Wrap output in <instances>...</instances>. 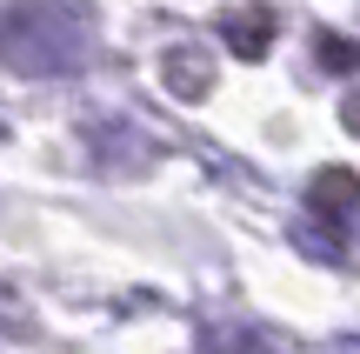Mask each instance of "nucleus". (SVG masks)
<instances>
[{
  "label": "nucleus",
  "mask_w": 360,
  "mask_h": 354,
  "mask_svg": "<svg viewBox=\"0 0 360 354\" xmlns=\"http://www.w3.org/2000/svg\"><path fill=\"white\" fill-rule=\"evenodd\" d=\"M354 208H360V181H354V174H340V167H327L321 181H314V201H307V214H327V227H340Z\"/></svg>",
  "instance_id": "obj_2"
},
{
  "label": "nucleus",
  "mask_w": 360,
  "mask_h": 354,
  "mask_svg": "<svg viewBox=\"0 0 360 354\" xmlns=\"http://www.w3.org/2000/svg\"><path fill=\"white\" fill-rule=\"evenodd\" d=\"M94 47V7L87 0H20L0 13V67L7 74H74Z\"/></svg>",
  "instance_id": "obj_1"
},
{
  "label": "nucleus",
  "mask_w": 360,
  "mask_h": 354,
  "mask_svg": "<svg viewBox=\"0 0 360 354\" xmlns=\"http://www.w3.org/2000/svg\"><path fill=\"white\" fill-rule=\"evenodd\" d=\"M167 74H174V94H207V61H193V53H174L167 61Z\"/></svg>",
  "instance_id": "obj_3"
},
{
  "label": "nucleus",
  "mask_w": 360,
  "mask_h": 354,
  "mask_svg": "<svg viewBox=\"0 0 360 354\" xmlns=\"http://www.w3.org/2000/svg\"><path fill=\"white\" fill-rule=\"evenodd\" d=\"M227 34H233V47H240V53H267V27H247V20H227Z\"/></svg>",
  "instance_id": "obj_4"
},
{
  "label": "nucleus",
  "mask_w": 360,
  "mask_h": 354,
  "mask_svg": "<svg viewBox=\"0 0 360 354\" xmlns=\"http://www.w3.org/2000/svg\"><path fill=\"white\" fill-rule=\"evenodd\" d=\"M340 354H360V341H347V348H340Z\"/></svg>",
  "instance_id": "obj_6"
},
{
  "label": "nucleus",
  "mask_w": 360,
  "mask_h": 354,
  "mask_svg": "<svg viewBox=\"0 0 360 354\" xmlns=\"http://www.w3.org/2000/svg\"><path fill=\"white\" fill-rule=\"evenodd\" d=\"M347 127H360V94H347Z\"/></svg>",
  "instance_id": "obj_5"
}]
</instances>
